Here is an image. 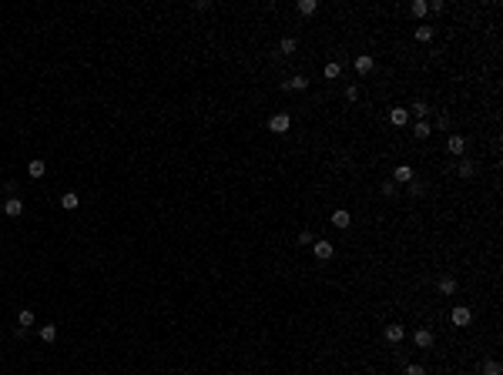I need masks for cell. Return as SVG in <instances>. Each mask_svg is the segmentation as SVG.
Instances as JSON below:
<instances>
[{
	"label": "cell",
	"instance_id": "603a6c76",
	"mask_svg": "<svg viewBox=\"0 0 503 375\" xmlns=\"http://www.w3.org/2000/svg\"><path fill=\"white\" fill-rule=\"evenodd\" d=\"M295 47H299L295 37H282V44H278V50H282V54H295Z\"/></svg>",
	"mask_w": 503,
	"mask_h": 375
},
{
	"label": "cell",
	"instance_id": "277c9868",
	"mask_svg": "<svg viewBox=\"0 0 503 375\" xmlns=\"http://www.w3.org/2000/svg\"><path fill=\"white\" fill-rule=\"evenodd\" d=\"M446 151H450L453 157H460L463 151H467V137L456 134V131H453V134H446Z\"/></svg>",
	"mask_w": 503,
	"mask_h": 375
},
{
	"label": "cell",
	"instance_id": "9c48e42d",
	"mask_svg": "<svg viewBox=\"0 0 503 375\" xmlns=\"http://www.w3.org/2000/svg\"><path fill=\"white\" fill-rule=\"evenodd\" d=\"M309 87V77H302V74H295V77L282 81V91H305Z\"/></svg>",
	"mask_w": 503,
	"mask_h": 375
},
{
	"label": "cell",
	"instance_id": "f1b7e54d",
	"mask_svg": "<svg viewBox=\"0 0 503 375\" xmlns=\"http://www.w3.org/2000/svg\"><path fill=\"white\" fill-rule=\"evenodd\" d=\"M346 101H349V104H356V101H359V87H356V84L346 87Z\"/></svg>",
	"mask_w": 503,
	"mask_h": 375
},
{
	"label": "cell",
	"instance_id": "52a82bcc",
	"mask_svg": "<svg viewBox=\"0 0 503 375\" xmlns=\"http://www.w3.org/2000/svg\"><path fill=\"white\" fill-rule=\"evenodd\" d=\"M403 339H406V328L399 325V322H389V325H386V342L396 345V342H403Z\"/></svg>",
	"mask_w": 503,
	"mask_h": 375
},
{
	"label": "cell",
	"instance_id": "ac0fdd59",
	"mask_svg": "<svg viewBox=\"0 0 503 375\" xmlns=\"http://www.w3.org/2000/svg\"><path fill=\"white\" fill-rule=\"evenodd\" d=\"M295 7H299V14H302V17H312L315 10H319V4H315V0H299Z\"/></svg>",
	"mask_w": 503,
	"mask_h": 375
},
{
	"label": "cell",
	"instance_id": "ffe728a7",
	"mask_svg": "<svg viewBox=\"0 0 503 375\" xmlns=\"http://www.w3.org/2000/svg\"><path fill=\"white\" fill-rule=\"evenodd\" d=\"M439 295H456V278H439Z\"/></svg>",
	"mask_w": 503,
	"mask_h": 375
},
{
	"label": "cell",
	"instance_id": "4316f807",
	"mask_svg": "<svg viewBox=\"0 0 503 375\" xmlns=\"http://www.w3.org/2000/svg\"><path fill=\"white\" fill-rule=\"evenodd\" d=\"M403 375H426V368L419 365V362H409V365L403 368Z\"/></svg>",
	"mask_w": 503,
	"mask_h": 375
},
{
	"label": "cell",
	"instance_id": "5bb4252c",
	"mask_svg": "<svg viewBox=\"0 0 503 375\" xmlns=\"http://www.w3.org/2000/svg\"><path fill=\"white\" fill-rule=\"evenodd\" d=\"M61 208H64V211H74V208H81V198L74 191H64L61 194Z\"/></svg>",
	"mask_w": 503,
	"mask_h": 375
},
{
	"label": "cell",
	"instance_id": "7c38bea8",
	"mask_svg": "<svg viewBox=\"0 0 503 375\" xmlns=\"http://www.w3.org/2000/svg\"><path fill=\"white\" fill-rule=\"evenodd\" d=\"M389 121L396 124V128H406V124H409V111H406V107H393V111H389Z\"/></svg>",
	"mask_w": 503,
	"mask_h": 375
},
{
	"label": "cell",
	"instance_id": "d4e9b609",
	"mask_svg": "<svg viewBox=\"0 0 503 375\" xmlns=\"http://www.w3.org/2000/svg\"><path fill=\"white\" fill-rule=\"evenodd\" d=\"M312 241H315V234H312V231H299L295 245H299V248H312Z\"/></svg>",
	"mask_w": 503,
	"mask_h": 375
},
{
	"label": "cell",
	"instance_id": "484cf974",
	"mask_svg": "<svg viewBox=\"0 0 503 375\" xmlns=\"http://www.w3.org/2000/svg\"><path fill=\"white\" fill-rule=\"evenodd\" d=\"M57 339V325H44L41 328V342H54Z\"/></svg>",
	"mask_w": 503,
	"mask_h": 375
},
{
	"label": "cell",
	"instance_id": "4fadbf2b",
	"mask_svg": "<svg viewBox=\"0 0 503 375\" xmlns=\"http://www.w3.org/2000/svg\"><path fill=\"white\" fill-rule=\"evenodd\" d=\"M34 322H37V319H34V311H30V308H21V311H17V328H24V332H27Z\"/></svg>",
	"mask_w": 503,
	"mask_h": 375
},
{
	"label": "cell",
	"instance_id": "7a4b0ae2",
	"mask_svg": "<svg viewBox=\"0 0 503 375\" xmlns=\"http://www.w3.org/2000/svg\"><path fill=\"white\" fill-rule=\"evenodd\" d=\"M312 255L319 258V262H329V258L336 255V245L326 241V238H315V241H312Z\"/></svg>",
	"mask_w": 503,
	"mask_h": 375
},
{
	"label": "cell",
	"instance_id": "8992f818",
	"mask_svg": "<svg viewBox=\"0 0 503 375\" xmlns=\"http://www.w3.org/2000/svg\"><path fill=\"white\" fill-rule=\"evenodd\" d=\"M393 184H413V168H409V164H396V171H393Z\"/></svg>",
	"mask_w": 503,
	"mask_h": 375
},
{
	"label": "cell",
	"instance_id": "5b68a950",
	"mask_svg": "<svg viewBox=\"0 0 503 375\" xmlns=\"http://www.w3.org/2000/svg\"><path fill=\"white\" fill-rule=\"evenodd\" d=\"M329 221H332V225L339 228V231H346V228L352 225V214H349V208H336V211H332V218H329Z\"/></svg>",
	"mask_w": 503,
	"mask_h": 375
},
{
	"label": "cell",
	"instance_id": "3957f363",
	"mask_svg": "<svg viewBox=\"0 0 503 375\" xmlns=\"http://www.w3.org/2000/svg\"><path fill=\"white\" fill-rule=\"evenodd\" d=\"M450 322H453V325H456V328H467V325H470V322H473V311H470V308H467V305H456V308H453V311H450Z\"/></svg>",
	"mask_w": 503,
	"mask_h": 375
},
{
	"label": "cell",
	"instance_id": "e0dca14e",
	"mask_svg": "<svg viewBox=\"0 0 503 375\" xmlns=\"http://www.w3.org/2000/svg\"><path fill=\"white\" fill-rule=\"evenodd\" d=\"M433 34H436V30H433L430 24H419V27H416V41H419V44H430Z\"/></svg>",
	"mask_w": 503,
	"mask_h": 375
},
{
	"label": "cell",
	"instance_id": "44dd1931",
	"mask_svg": "<svg viewBox=\"0 0 503 375\" xmlns=\"http://www.w3.org/2000/svg\"><path fill=\"white\" fill-rule=\"evenodd\" d=\"M44 171H47V164H44V161H30L27 164V174L34 177V181H37V177H44Z\"/></svg>",
	"mask_w": 503,
	"mask_h": 375
},
{
	"label": "cell",
	"instance_id": "83f0119b",
	"mask_svg": "<svg viewBox=\"0 0 503 375\" xmlns=\"http://www.w3.org/2000/svg\"><path fill=\"white\" fill-rule=\"evenodd\" d=\"M473 174H476L473 161H460V177H473Z\"/></svg>",
	"mask_w": 503,
	"mask_h": 375
},
{
	"label": "cell",
	"instance_id": "8fae6325",
	"mask_svg": "<svg viewBox=\"0 0 503 375\" xmlns=\"http://www.w3.org/2000/svg\"><path fill=\"white\" fill-rule=\"evenodd\" d=\"M413 342H416V348H433V342H436V339H433L430 328H419V332L413 335Z\"/></svg>",
	"mask_w": 503,
	"mask_h": 375
},
{
	"label": "cell",
	"instance_id": "4dcf8cb0",
	"mask_svg": "<svg viewBox=\"0 0 503 375\" xmlns=\"http://www.w3.org/2000/svg\"><path fill=\"white\" fill-rule=\"evenodd\" d=\"M396 191H399V184H393V181H386V184H383V194H386V198H393Z\"/></svg>",
	"mask_w": 503,
	"mask_h": 375
},
{
	"label": "cell",
	"instance_id": "cb8c5ba5",
	"mask_svg": "<svg viewBox=\"0 0 503 375\" xmlns=\"http://www.w3.org/2000/svg\"><path fill=\"white\" fill-rule=\"evenodd\" d=\"M413 114H416L419 121H426V114H430V104H426V101H413Z\"/></svg>",
	"mask_w": 503,
	"mask_h": 375
},
{
	"label": "cell",
	"instance_id": "f546056e",
	"mask_svg": "<svg viewBox=\"0 0 503 375\" xmlns=\"http://www.w3.org/2000/svg\"><path fill=\"white\" fill-rule=\"evenodd\" d=\"M426 7H430L433 14H443V10H446V4H443V0H430V4H426Z\"/></svg>",
	"mask_w": 503,
	"mask_h": 375
},
{
	"label": "cell",
	"instance_id": "2e32d148",
	"mask_svg": "<svg viewBox=\"0 0 503 375\" xmlns=\"http://www.w3.org/2000/svg\"><path fill=\"white\" fill-rule=\"evenodd\" d=\"M480 372H483V375H503V365H500L496 359H487V362L480 365Z\"/></svg>",
	"mask_w": 503,
	"mask_h": 375
},
{
	"label": "cell",
	"instance_id": "7402d4cb",
	"mask_svg": "<svg viewBox=\"0 0 503 375\" xmlns=\"http://www.w3.org/2000/svg\"><path fill=\"white\" fill-rule=\"evenodd\" d=\"M409 14H413V17H426V14H430L426 0H413V4H409Z\"/></svg>",
	"mask_w": 503,
	"mask_h": 375
},
{
	"label": "cell",
	"instance_id": "6da1fadb",
	"mask_svg": "<svg viewBox=\"0 0 503 375\" xmlns=\"http://www.w3.org/2000/svg\"><path fill=\"white\" fill-rule=\"evenodd\" d=\"M289 128H292V117L285 111H278V114L269 117V131H272V134H289Z\"/></svg>",
	"mask_w": 503,
	"mask_h": 375
},
{
	"label": "cell",
	"instance_id": "9a60e30c",
	"mask_svg": "<svg viewBox=\"0 0 503 375\" xmlns=\"http://www.w3.org/2000/svg\"><path fill=\"white\" fill-rule=\"evenodd\" d=\"M430 134H433V124H430V121H416V128H413V137H419V141H426Z\"/></svg>",
	"mask_w": 503,
	"mask_h": 375
},
{
	"label": "cell",
	"instance_id": "d6986e66",
	"mask_svg": "<svg viewBox=\"0 0 503 375\" xmlns=\"http://www.w3.org/2000/svg\"><path fill=\"white\" fill-rule=\"evenodd\" d=\"M322 74H326V81H336L342 74V64H339V61H329V64L322 67Z\"/></svg>",
	"mask_w": 503,
	"mask_h": 375
},
{
	"label": "cell",
	"instance_id": "30bf717a",
	"mask_svg": "<svg viewBox=\"0 0 503 375\" xmlns=\"http://www.w3.org/2000/svg\"><path fill=\"white\" fill-rule=\"evenodd\" d=\"M0 211L7 214V218H21V214H24V201H21V198H10L7 205L0 208Z\"/></svg>",
	"mask_w": 503,
	"mask_h": 375
},
{
	"label": "cell",
	"instance_id": "ba28073f",
	"mask_svg": "<svg viewBox=\"0 0 503 375\" xmlns=\"http://www.w3.org/2000/svg\"><path fill=\"white\" fill-rule=\"evenodd\" d=\"M376 67V57L372 54H359L356 57V74H369Z\"/></svg>",
	"mask_w": 503,
	"mask_h": 375
}]
</instances>
